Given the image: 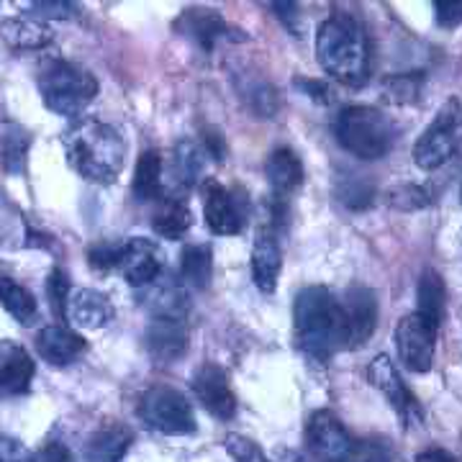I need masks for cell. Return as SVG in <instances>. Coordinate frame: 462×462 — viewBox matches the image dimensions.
<instances>
[{
	"label": "cell",
	"mask_w": 462,
	"mask_h": 462,
	"mask_svg": "<svg viewBox=\"0 0 462 462\" xmlns=\"http://www.w3.org/2000/svg\"><path fill=\"white\" fill-rule=\"evenodd\" d=\"M33 16L39 18H75L78 16V5L67 3V0H42V3H32L29 5Z\"/></svg>",
	"instance_id": "33"
},
{
	"label": "cell",
	"mask_w": 462,
	"mask_h": 462,
	"mask_svg": "<svg viewBox=\"0 0 462 462\" xmlns=\"http://www.w3.org/2000/svg\"><path fill=\"white\" fill-rule=\"evenodd\" d=\"M282 267V252L273 229H260L252 245V281L263 291L273 293L278 288Z\"/></svg>",
	"instance_id": "15"
},
{
	"label": "cell",
	"mask_w": 462,
	"mask_h": 462,
	"mask_svg": "<svg viewBox=\"0 0 462 462\" xmlns=\"http://www.w3.org/2000/svg\"><path fill=\"white\" fill-rule=\"evenodd\" d=\"M391 93L396 96L398 100H413L416 90H413V80H409V75H398V78H391Z\"/></svg>",
	"instance_id": "40"
},
{
	"label": "cell",
	"mask_w": 462,
	"mask_h": 462,
	"mask_svg": "<svg viewBox=\"0 0 462 462\" xmlns=\"http://www.w3.org/2000/svg\"><path fill=\"white\" fill-rule=\"evenodd\" d=\"M306 445L319 462H352L357 442L329 411H316L306 427Z\"/></svg>",
	"instance_id": "9"
},
{
	"label": "cell",
	"mask_w": 462,
	"mask_h": 462,
	"mask_svg": "<svg viewBox=\"0 0 462 462\" xmlns=\"http://www.w3.org/2000/svg\"><path fill=\"white\" fill-rule=\"evenodd\" d=\"M293 324L298 346L314 360H329L339 346H345L342 303L321 285L303 288L298 293Z\"/></svg>",
	"instance_id": "2"
},
{
	"label": "cell",
	"mask_w": 462,
	"mask_h": 462,
	"mask_svg": "<svg viewBox=\"0 0 462 462\" xmlns=\"http://www.w3.org/2000/svg\"><path fill=\"white\" fill-rule=\"evenodd\" d=\"M445 281L434 270H427L419 281V311L416 314L424 316L434 327H439V321L445 316Z\"/></svg>",
	"instance_id": "27"
},
{
	"label": "cell",
	"mask_w": 462,
	"mask_h": 462,
	"mask_svg": "<svg viewBox=\"0 0 462 462\" xmlns=\"http://www.w3.org/2000/svg\"><path fill=\"white\" fill-rule=\"evenodd\" d=\"M224 447L229 449V455L236 462H267L263 449L242 434H226Z\"/></svg>",
	"instance_id": "32"
},
{
	"label": "cell",
	"mask_w": 462,
	"mask_h": 462,
	"mask_svg": "<svg viewBox=\"0 0 462 462\" xmlns=\"http://www.w3.org/2000/svg\"><path fill=\"white\" fill-rule=\"evenodd\" d=\"M39 90L50 111L60 116H80L98 96V80L85 67L54 60L42 67Z\"/></svg>",
	"instance_id": "4"
},
{
	"label": "cell",
	"mask_w": 462,
	"mask_h": 462,
	"mask_svg": "<svg viewBox=\"0 0 462 462\" xmlns=\"http://www.w3.org/2000/svg\"><path fill=\"white\" fill-rule=\"evenodd\" d=\"M0 462H36L29 447H23L14 437L0 434Z\"/></svg>",
	"instance_id": "36"
},
{
	"label": "cell",
	"mask_w": 462,
	"mask_h": 462,
	"mask_svg": "<svg viewBox=\"0 0 462 462\" xmlns=\"http://www.w3.org/2000/svg\"><path fill=\"white\" fill-rule=\"evenodd\" d=\"M437 23L445 29H455L462 23V3H434Z\"/></svg>",
	"instance_id": "38"
},
{
	"label": "cell",
	"mask_w": 462,
	"mask_h": 462,
	"mask_svg": "<svg viewBox=\"0 0 462 462\" xmlns=\"http://www.w3.org/2000/svg\"><path fill=\"white\" fill-rule=\"evenodd\" d=\"M67 314L72 319V324H78L83 329H100V327L111 324L114 303H111V298L103 296L98 291H78L67 300Z\"/></svg>",
	"instance_id": "19"
},
{
	"label": "cell",
	"mask_w": 462,
	"mask_h": 462,
	"mask_svg": "<svg viewBox=\"0 0 462 462\" xmlns=\"http://www.w3.org/2000/svg\"><path fill=\"white\" fill-rule=\"evenodd\" d=\"M142 419L147 421L152 430L162 431V434H193L196 431V413L193 406L188 403V398L180 391L167 388V385H154L149 388L142 406H139Z\"/></svg>",
	"instance_id": "7"
},
{
	"label": "cell",
	"mask_w": 462,
	"mask_h": 462,
	"mask_svg": "<svg viewBox=\"0 0 462 462\" xmlns=\"http://www.w3.org/2000/svg\"><path fill=\"white\" fill-rule=\"evenodd\" d=\"M352 462H391V449L383 442H360L355 447Z\"/></svg>",
	"instance_id": "37"
},
{
	"label": "cell",
	"mask_w": 462,
	"mask_h": 462,
	"mask_svg": "<svg viewBox=\"0 0 462 462\" xmlns=\"http://www.w3.org/2000/svg\"><path fill=\"white\" fill-rule=\"evenodd\" d=\"M144 291H147L144 306L154 314V319H178V321H182L190 311V296L178 282H162L157 278Z\"/></svg>",
	"instance_id": "20"
},
{
	"label": "cell",
	"mask_w": 462,
	"mask_h": 462,
	"mask_svg": "<svg viewBox=\"0 0 462 462\" xmlns=\"http://www.w3.org/2000/svg\"><path fill=\"white\" fill-rule=\"evenodd\" d=\"M367 375H370V383H373L380 393L385 396V401L393 406V411L398 413V419L403 421V427H406V430H413V427H419V424H421L424 411H421V406H419L416 396H413L411 391L406 388V383H403L401 373L396 370V365L391 363V357H388V355H378V357L370 363Z\"/></svg>",
	"instance_id": "8"
},
{
	"label": "cell",
	"mask_w": 462,
	"mask_h": 462,
	"mask_svg": "<svg viewBox=\"0 0 462 462\" xmlns=\"http://www.w3.org/2000/svg\"><path fill=\"white\" fill-rule=\"evenodd\" d=\"M116 270L132 282L134 288H147L162 275V254L149 239H126L118 245Z\"/></svg>",
	"instance_id": "11"
},
{
	"label": "cell",
	"mask_w": 462,
	"mask_h": 462,
	"mask_svg": "<svg viewBox=\"0 0 462 462\" xmlns=\"http://www.w3.org/2000/svg\"><path fill=\"white\" fill-rule=\"evenodd\" d=\"M162 172H165V162L160 152H144L136 162V172H134V196L139 200H154L162 196Z\"/></svg>",
	"instance_id": "26"
},
{
	"label": "cell",
	"mask_w": 462,
	"mask_h": 462,
	"mask_svg": "<svg viewBox=\"0 0 462 462\" xmlns=\"http://www.w3.org/2000/svg\"><path fill=\"white\" fill-rule=\"evenodd\" d=\"M39 462H75V457H72V452H69L65 445L51 442V445H47L44 449H42Z\"/></svg>",
	"instance_id": "39"
},
{
	"label": "cell",
	"mask_w": 462,
	"mask_h": 462,
	"mask_svg": "<svg viewBox=\"0 0 462 462\" xmlns=\"http://www.w3.org/2000/svg\"><path fill=\"white\" fill-rule=\"evenodd\" d=\"M434 342H437V327L430 324L424 316L409 314L398 321L396 346L403 365L413 373H427L434 363Z\"/></svg>",
	"instance_id": "10"
},
{
	"label": "cell",
	"mask_w": 462,
	"mask_h": 462,
	"mask_svg": "<svg viewBox=\"0 0 462 462\" xmlns=\"http://www.w3.org/2000/svg\"><path fill=\"white\" fill-rule=\"evenodd\" d=\"M188 349V327L178 319H154L147 329V352L154 363H175Z\"/></svg>",
	"instance_id": "16"
},
{
	"label": "cell",
	"mask_w": 462,
	"mask_h": 462,
	"mask_svg": "<svg viewBox=\"0 0 462 462\" xmlns=\"http://www.w3.org/2000/svg\"><path fill=\"white\" fill-rule=\"evenodd\" d=\"M36 349H39L42 360H47L54 367H62V365L75 363L83 355L85 339L69 327L57 324V327H47V329L39 331Z\"/></svg>",
	"instance_id": "18"
},
{
	"label": "cell",
	"mask_w": 462,
	"mask_h": 462,
	"mask_svg": "<svg viewBox=\"0 0 462 462\" xmlns=\"http://www.w3.org/2000/svg\"><path fill=\"white\" fill-rule=\"evenodd\" d=\"M342 314H345V346H363L373 337L378 324L375 293L363 285L346 291Z\"/></svg>",
	"instance_id": "13"
},
{
	"label": "cell",
	"mask_w": 462,
	"mask_h": 462,
	"mask_svg": "<svg viewBox=\"0 0 462 462\" xmlns=\"http://www.w3.org/2000/svg\"><path fill=\"white\" fill-rule=\"evenodd\" d=\"M33 363L29 352L11 339H0V396H16L29 391Z\"/></svg>",
	"instance_id": "17"
},
{
	"label": "cell",
	"mask_w": 462,
	"mask_h": 462,
	"mask_svg": "<svg viewBox=\"0 0 462 462\" xmlns=\"http://www.w3.org/2000/svg\"><path fill=\"white\" fill-rule=\"evenodd\" d=\"M203 216L208 229L218 236L239 234L245 226V211L236 196L216 180L203 182Z\"/></svg>",
	"instance_id": "12"
},
{
	"label": "cell",
	"mask_w": 462,
	"mask_h": 462,
	"mask_svg": "<svg viewBox=\"0 0 462 462\" xmlns=\"http://www.w3.org/2000/svg\"><path fill=\"white\" fill-rule=\"evenodd\" d=\"M462 136V118L460 103L449 98L439 108L437 118L430 124V129L419 136L413 147V160L421 170H437L442 167L457 152Z\"/></svg>",
	"instance_id": "6"
},
{
	"label": "cell",
	"mask_w": 462,
	"mask_h": 462,
	"mask_svg": "<svg viewBox=\"0 0 462 462\" xmlns=\"http://www.w3.org/2000/svg\"><path fill=\"white\" fill-rule=\"evenodd\" d=\"M416 462H460L452 452H447V449H439V447H430V449H424V452H419V457Z\"/></svg>",
	"instance_id": "42"
},
{
	"label": "cell",
	"mask_w": 462,
	"mask_h": 462,
	"mask_svg": "<svg viewBox=\"0 0 462 462\" xmlns=\"http://www.w3.org/2000/svg\"><path fill=\"white\" fill-rule=\"evenodd\" d=\"M298 88H303L306 93H311V98L319 100V103H331L334 100V93H331V88L321 83H314V80H309V83H298Z\"/></svg>",
	"instance_id": "41"
},
{
	"label": "cell",
	"mask_w": 462,
	"mask_h": 462,
	"mask_svg": "<svg viewBox=\"0 0 462 462\" xmlns=\"http://www.w3.org/2000/svg\"><path fill=\"white\" fill-rule=\"evenodd\" d=\"M337 139L349 154L360 160H380L393 147L396 129L378 108L349 106L337 118Z\"/></svg>",
	"instance_id": "5"
},
{
	"label": "cell",
	"mask_w": 462,
	"mask_h": 462,
	"mask_svg": "<svg viewBox=\"0 0 462 462\" xmlns=\"http://www.w3.org/2000/svg\"><path fill=\"white\" fill-rule=\"evenodd\" d=\"M172 182L175 188L180 190H188L193 182L199 180L200 172H203V152L199 149V144L193 142H180L175 152H172Z\"/></svg>",
	"instance_id": "28"
},
{
	"label": "cell",
	"mask_w": 462,
	"mask_h": 462,
	"mask_svg": "<svg viewBox=\"0 0 462 462\" xmlns=\"http://www.w3.org/2000/svg\"><path fill=\"white\" fill-rule=\"evenodd\" d=\"M211 260L214 257H211V249L208 247H203V245H188L180 254L182 281L190 282L193 288H206L211 282V270H214Z\"/></svg>",
	"instance_id": "29"
},
{
	"label": "cell",
	"mask_w": 462,
	"mask_h": 462,
	"mask_svg": "<svg viewBox=\"0 0 462 462\" xmlns=\"http://www.w3.org/2000/svg\"><path fill=\"white\" fill-rule=\"evenodd\" d=\"M65 154L72 170L90 182L108 185L118 178L126 160V142L111 124L83 118L65 134Z\"/></svg>",
	"instance_id": "1"
},
{
	"label": "cell",
	"mask_w": 462,
	"mask_h": 462,
	"mask_svg": "<svg viewBox=\"0 0 462 462\" xmlns=\"http://www.w3.org/2000/svg\"><path fill=\"white\" fill-rule=\"evenodd\" d=\"M273 11H275V14H281L282 23H285V26H291V32L296 33V29H293V21L298 18L296 3H273Z\"/></svg>",
	"instance_id": "43"
},
{
	"label": "cell",
	"mask_w": 462,
	"mask_h": 462,
	"mask_svg": "<svg viewBox=\"0 0 462 462\" xmlns=\"http://www.w3.org/2000/svg\"><path fill=\"white\" fill-rule=\"evenodd\" d=\"M132 442L134 434L129 427L106 424L90 437L88 449H85V462H121Z\"/></svg>",
	"instance_id": "22"
},
{
	"label": "cell",
	"mask_w": 462,
	"mask_h": 462,
	"mask_svg": "<svg viewBox=\"0 0 462 462\" xmlns=\"http://www.w3.org/2000/svg\"><path fill=\"white\" fill-rule=\"evenodd\" d=\"M182 26L185 32L190 33L200 47L211 50L216 44V39H229V33H236V36H245L242 32L231 29L229 23L224 18L214 14V11H190V14H182Z\"/></svg>",
	"instance_id": "24"
},
{
	"label": "cell",
	"mask_w": 462,
	"mask_h": 462,
	"mask_svg": "<svg viewBox=\"0 0 462 462\" xmlns=\"http://www.w3.org/2000/svg\"><path fill=\"white\" fill-rule=\"evenodd\" d=\"M152 226L165 239H182L190 229V211L182 200H165L152 218Z\"/></svg>",
	"instance_id": "30"
},
{
	"label": "cell",
	"mask_w": 462,
	"mask_h": 462,
	"mask_svg": "<svg viewBox=\"0 0 462 462\" xmlns=\"http://www.w3.org/2000/svg\"><path fill=\"white\" fill-rule=\"evenodd\" d=\"M3 39L14 50H42L51 42V29L39 18H14L0 26Z\"/></svg>",
	"instance_id": "23"
},
{
	"label": "cell",
	"mask_w": 462,
	"mask_h": 462,
	"mask_svg": "<svg viewBox=\"0 0 462 462\" xmlns=\"http://www.w3.org/2000/svg\"><path fill=\"white\" fill-rule=\"evenodd\" d=\"M193 391L206 411L214 413L216 419L229 421L236 413V398L229 385V375L218 365H200L199 373L193 375Z\"/></svg>",
	"instance_id": "14"
},
{
	"label": "cell",
	"mask_w": 462,
	"mask_h": 462,
	"mask_svg": "<svg viewBox=\"0 0 462 462\" xmlns=\"http://www.w3.org/2000/svg\"><path fill=\"white\" fill-rule=\"evenodd\" d=\"M67 291H69V282L62 270H54L47 281V296H50L51 311L57 316H65L67 309Z\"/></svg>",
	"instance_id": "34"
},
{
	"label": "cell",
	"mask_w": 462,
	"mask_h": 462,
	"mask_svg": "<svg viewBox=\"0 0 462 462\" xmlns=\"http://www.w3.org/2000/svg\"><path fill=\"white\" fill-rule=\"evenodd\" d=\"M26 152H29V136L23 132L14 129L11 134L3 136L0 142V160L8 172H21L26 165Z\"/></svg>",
	"instance_id": "31"
},
{
	"label": "cell",
	"mask_w": 462,
	"mask_h": 462,
	"mask_svg": "<svg viewBox=\"0 0 462 462\" xmlns=\"http://www.w3.org/2000/svg\"><path fill=\"white\" fill-rule=\"evenodd\" d=\"M267 180L275 199H288L303 182V165L293 149H275L267 160Z\"/></svg>",
	"instance_id": "21"
},
{
	"label": "cell",
	"mask_w": 462,
	"mask_h": 462,
	"mask_svg": "<svg viewBox=\"0 0 462 462\" xmlns=\"http://www.w3.org/2000/svg\"><path fill=\"white\" fill-rule=\"evenodd\" d=\"M0 303L8 314L16 319L21 327H33L39 321V306L36 298L14 278L0 275Z\"/></svg>",
	"instance_id": "25"
},
{
	"label": "cell",
	"mask_w": 462,
	"mask_h": 462,
	"mask_svg": "<svg viewBox=\"0 0 462 462\" xmlns=\"http://www.w3.org/2000/svg\"><path fill=\"white\" fill-rule=\"evenodd\" d=\"M116 257H118V245H111V242H98V245H93L90 252H88L90 267L98 270V273L116 270Z\"/></svg>",
	"instance_id": "35"
},
{
	"label": "cell",
	"mask_w": 462,
	"mask_h": 462,
	"mask_svg": "<svg viewBox=\"0 0 462 462\" xmlns=\"http://www.w3.org/2000/svg\"><path fill=\"white\" fill-rule=\"evenodd\" d=\"M316 57L324 72L346 85H360L370 67L363 23L349 14H331L316 33Z\"/></svg>",
	"instance_id": "3"
}]
</instances>
